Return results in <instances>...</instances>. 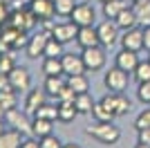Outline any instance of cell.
I'll return each instance as SVG.
<instances>
[{
	"label": "cell",
	"instance_id": "1",
	"mask_svg": "<svg viewBox=\"0 0 150 148\" xmlns=\"http://www.w3.org/2000/svg\"><path fill=\"white\" fill-rule=\"evenodd\" d=\"M85 135L96 139V142L103 144V146H114V144L121 139V130L114 126V121H110V123L96 121L94 126H90V128L85 130Z\"/></svg>",
	"mask_w": 150,
	"mask_h": 148
},
{
	"label": "cell",
	"instance_id": "2",
	"mask_svg": "<svg viewBox=\"0 0 150 148\" xmlns=\"http://www.w3.org/2000/svg\"><path fill=\"white\" fill-rule=\"evenodd\" d=\"M81 58L85 63V70L88 72H101L108 63V56H105V47L103 45H94V47H85L81 52Z\"/></svg>",
	"mask_w": 150,
	"mask_h": 148
},
{
	"label": "cell",
	"instance_id": "3",
	"mask_svg": "<svg viewBox=\"0 0 150 148\" xmlns=\"http://www.w3.org/2000/svg\"><path fill=\"white\" fill-rule=\"evenodd\" d=\"M130 83V72H123L121 68H110L103 76V85L108 88V92H125V88Z\"/></svg>",
	"mask_w": 150,
	"mask_h": 148
},
{
	"label": "cell",
	"instance_id": "4",
	"mask_svg": "<svg viewBox=\"0 0 150 148\" xmlns=\"http://www.w3.org/2000/svg\"><path fill=\"white\" fill-rule=\"evenodd\" d=\"M96 34H99V43L103 45V47H112L114 43H119V38H121L119 25L114 23V20H110V18H105L103 23L96 25Z\"/></svg>",
	"mask_w": 150,
	"mask_h": 148
},
{
	"label": "cell",
	"instance_id": "5",
	"mask_svg": "<svg viewBox=\"0 0 150 148\" xmlns=\"http://www.w3.org/2000/svg\"><path fill=\"white\" fill-rule=\"evenodd\" d=\"M72 23L76 25V27H88V25H94V20H96V9H94L92 2H76L74 11H72Z\"/></svg>",
	"mask_w": 150,
	"mask_h": 148
},
{
	"label": "cell",
	"instance_id": "6",
	"mask_svg": "<svg viewBox=\"0 0 150 148\" xmlns=\"http://www.w3.org/2000/svg\"><path fill=\"white\" fill-rule=\"evenodd\" d=\"M7 76H9V85H11L13 92H29L31 90V74L27 68L16 65Z\"/></svg>",
	"mask_w": 150,
	"mask_h": 148
},
{
	"label": "cell",
	"instance_id": "7",
	"mask_svg": "<svg viewBox=\"0 0 150 148\" xmlns=\"http://www.w3.org/2000/svg\"><path fill=\"white\" fill-rule=\"evenodd\" d=\"M7 25H11V27H16V29H23V31H31L38 25V20H36V16H34L29 9H16V11L9 14Z\"/></svg>",
	"mask_w": 150,
	"mask_h": 148
},
{
	"label": "cell",
	"instance_id": "8",
	"mask_svg": "<svg viewBox=\"0 0 150 148\" xmlns=\"http://www.w3.org/2000/svg\"><path fill=\"white\" fill-rule=\"evenodd\" d=\"M101 101H103L117 117H123V115H128V110H130V99L125 97L123 92H108Z\"/></svg>",
	"mask_w": 150,
	"mask_h": 148
},
{
	"label": "cell",
	"instance_id": "9",
	"mask_svg": "<svg viewBox=\"0 0 150 148\" xmlns=\"http://www.w3.org/2000/svg\"><path fill=\"white\" fill-rule=\"evenodd\" d=\"M50 36H52V34H50V31H45V29H40V31H36L34 36H29L27 47H25L27 58H38V56H43L45 54V45H47Z\"/></svg>",
	"mask_w": 150,
	"mask_h": 148
},
{
	"label": "cell",
	"instance_id": "10",
	"mask_svg": "<svg viewBox=\"0 0 150 148\" xmlns=\"http://www.w3.org/2000/svg\"><path fill=\"white\" fill-rule=\"evenodd\" d=\"M119 43L123 49H130V52H141L144 49V29L141 27H132V29H125L121 34Z\"/></svg>",
	"mask_w": 150,
	"mask_h": 148
},
{
	"label": "cell",
	"instance_id": "11",
	"mask_svg": "<svg viewBox=\"0 0 150 148\" xmlns=\"http://www.w3.org/2000/svg\"><path fill=\"white\" fill-rule=\"evenodd\" d=\"M34 16H36L38 23H43V20H52L56 16V9H54V0H29V5H27Z\"/></svg>",
	"mask_w": 150,
	"mask_h": 148
},
{
	"label": "cell",
	"instance_id": "12",
	"mask_svg": "<svg viewBox=\"0 0 150 148\" xmlns=\"http://www.w3.org/2000/svg\"><path fill=\"white\" fill-rule=\"evenodd\" d=\"M52 36L56 38V41H61L63 45L65 43H72V41H76V34H79V27H76L72 20H67V23H56L54 27H52L50 31Z\"/></svg>",
	"mask_w": 150,
	"mask_h": 148
},
{
	"label": "cell",
	"instance_id": "13",
	"mask_svg": "<svg viewBox=\"0 0 150 148\" xmlns=\"http://www.w3.org/2000/svg\"><path fill=\"white\" fill-rule=\"evenodd\" d=\"M63 74L65 76H74V74H85V63H83L81 54H63Z\"/></svg>",
	"mask_w": 150,
	"mask_h": 148
},
{
	"label": "cell",
	"instance_id": "14",
	"mask_svg": "<svg viewBox=\"0 0 150 148\" xmlns=\"http://www.w3.org/2000/svg\"><path fill=\"white\" fill-rule=\"evenodd\" d=\"M114 65L117 68H121L123 72H134V68L139 65V52H130V49H123L121 47V52L117 56H114Z\"/></svg>",
	"mask_w": 150,
	"mask_h": 148
},
{
	"label": "cell",
	"instance_id": "15",
	"mask_svg": "<svg viewBox=\"0 0 150 148\" xmlns=\"http://www.w3.org/2000/svg\"><path fill=\"white\" fill-rule=\"evenodd\" d=\"M45 103H47V92L34 88V90H29L27 97H25V112L27 115H34V112H36L40 105H45Z\"/></svg>",
	"mask_w": 150,
	"mask_h": 148
},
{
	"label": "cell",
	"instance_id": "16",
	"mask_svg": "<svg viewBox=\"0 0 150 148\" xmlns=\"http://www.w3.org/2000/svg\"><path fill=\"white\" fill-rule=\"evenodd\" d=\"M76 43H79V47H81V49L94 47V45H101V43H99V34H96V27H94V25H88V27H79Z\"/></svg>",
	"mask_w": 150,
	"mask_h": 148
},
{
	"label": "cell",
	"instance_id": "17",
	"mask_svg": "<svg viewBox=\"0 0 150 148\" xmlns=\"http://www.w3.org/2000/svg\"><path fill=\"white\" fill-rule=\"evenodd\" d=\"M5 119H7V123H11V128H16V130H20V132H29L31 130V121L27 119V112H20V110H9L5 115Z\"/></svg>",
	"mask_w": 150,
	"mask_h": 148
},
{
	"label": "cell",
	"instance_id": "18",
	"mask_svg": "<svg viewBox=\"0 0 150 148\" xmlns=\"http://www.w3.org/2000/svg\"><path fill=\"white\" fill-rule=\"evenodd\" d=\"M65 85H67V76H65V74H58V76H45L43 90L47 92V97H54V99H56Z\"/></svg>",
	"mask_w": 150,
	"mask_h": 148
},
{
	"label": "cell",
	"instance_id": "19",
	"mask_svg": "<svg viewBox=\"0 0 150 148\" xmlns=\"http://www.w3.org/2000/svg\"><path fill=\"white\" fill-rule=\"evenodd\" d=\"M114 23L119 25L121 31L132 29V27H139V18H137V14H134V9H132V7H125L123 11L117 16V20H114Z\"/></svg>",
	"mask_w": 150,
	"mask_h": 148
},
{
	"label": "cell",
	"instance_id": "20",
	"mask_svg": "<svg viewBox=\"0 0 150 148\" xmlns=\"http://www.w3.org/2000/svg\"><path fill=\"white\" fill-rule=\"evenodd\" d=\"M52 123L50 119H40V117H34L31 119V137H36V139H43V137L52 135Z\"/></svg>",
	"mask_w": 150,
	"mask_h": 148
},
{
	"label": "cell",
	"instance_id": "21",
	"mask_svg": "<svg viewBox=\"0 0 150 148\" xmlns=\"http://www.w3.org/2000/svg\"><path fill=\"white\" fill-rule=\"evenodd\" d=\"M76 117H79V110H76L74 101H58V121L72 123Z\"/></svg>",
	"mask_w": 150,
	"mask_h": 148
},
{
	"label": "cell",
	"instance_id": "22",
	"mask_svg": "<svg viewBox=\"0 0 150 148\" xmlns=\"http://www.w3.org/2000/svg\"><path fill=\"white\" fill-rule=\"evenodd\" d=\"M20 144H23V132L16 128L5 130L0 135V148H20Z\"/></svg>",
	"mask_w": 150,
	"mask_h": 148
},
{
	"label": "cell",
	"instance_id": "23",
	"mask_svg": "<svg viewBox=\"0 0 150 148\" xmlns=\"http://www.w3.org/2000/svg\"><path fill=\"white\" fill-rule=\"evenodd\" d=\"M92 119H94V121L110 123V121H114V119H117V115H114V112L110 110L103 101H96V103H94V108H92Z\"/></svg>",
	"mask_w": 150,
	"mask_h": 148
},
{
	"label": "cell",
	"instance_id": "24",
	"mask_svg": "<svg viewBox=\"0 0 150 148\" xmlns=\"http://www.w3.org/2000/svg\"><path fill=\"white\" fill-rule=\"evenodd\" d=\"M94 103H96V101L92 99L90 92H81V94L74 97V105H76V110H79V115H92Z\"/></svg>",
	"mask_w": 150,
	"mask_h": 148
},
{
	"label": "cell",
	"instance_id": "25",
	"mask_svg": "<svg viewBox=\"0 0 150 148\" xmlns=\"http://www.w3.org/2000/svg\"><path fill=\"white\" fill-rule=\"evenodd\" d=\"M128 5V0H110V2H103V16L110 20H117V16H119L121 11H123Z\"/></svg>",
	"mask_w": 150,
	"mask_h": 148
},
{
	"label": "cell",
	"instance_id": "26",
	"mask_svg": "<svg viewBox=\"0 0 150 148\" xmlns=\"http://www.w3.org/2000/svg\"><path fill=\"white\" fill-rule=\"evenodd\" d=\"M43 74L45 76H58L63 74V61L56 56H45L43 58Z\"/></svg>",
	"mask_w": 150,
	"mask_h": 148
},
{
	"label": "cell",
	"instance_id": "27",
	"mask_svg": "<svg viewBox=\"0 0 150 148\" xmlns=\"http://www.w3.org/2000/svg\"><path fill=\"white\" fill-rule=\"evenodd\" d=\"M132 9L139 18V25L150 27V0H141V2H132Z\"/></svg>",
	"mask_w": 150,
	"mask_h": 148
},
{
	"label": "cell",
	"instance_id": "28",
	"mask_svg": "<svg viewBox=\"0 0 150 148\" xmlns=\"http://www.w3.org/2000/svg\"><path fill=\"white\" fill-rule=\"evenodd\" d=\"M67 85L72 88L76 94L90 92V79L85 76V74H74V76H67Z\"/></svg>",
	"mask_w": 150,
	"mask_h": 148
},
{
	"label": "cell",
	"instance_id": "29",
	"mask_svg": "<svg viewBox=\"0 0 150 148\" xmlns=\"http://www.w3.org/2000/svg\"><path fill=\"white\" fill-rule=\"evenodd\" d=\"M76 7V0H54V9H56V16L61 18H69L72 11Z\"/></svg>",
	"mask_w": 150,
	"mask_h": 148
},
{
	"label": "cell",
	"instance_id": "30",
	"mask_svg": "<svg viewBox=\"0 0 150 148\" xmlns=\"http://www.w3.org/2000/svg\"><path fill=\"white\" fill-rule=\"evenodd\" d=\"M0 105L5 108V112L13 110V108L18 105V97H16V92H13L11 88H9V90H2V92H0Z\"/></svg>",
	"mask_w": 150,
	"mask_h": 148
},
{
	"label": "cell",
	"instance_id": "31",
	"mask_svg": "<svg viewBox=\"0 0 150 148\" xmlns=\"http://www.w3.org/2000/svg\"><path fill=\"white\" fill-rule=\"evenodd\" d=\"M132 79L137 83H144V81H150V58L148 61H139V65L132 72Z\"/></svg>",
	"mask_w": 150,
	"mask_h": 148
},
{
	"label": "cell",
	"instance_id": "32",
	"mask_svg": "<svg viewBox=\"0 0 150 148\" xmlns=\"http://www.w3.org/2000/svg\"><path fill=\"white\" fill-rule=\"evenodd\" d=\"M34 117H40V119H50V121H56V119H58V103H56V105H52V103L40 105V108L34 112Z\"/></svg>",
	"mask_w": 150,
	"mask_h": 148
},
{
	"label": "cell",
	"instance_id": "33",
	"mask_svg": "<svg viewBox=\"0 0 150 148\" xmlns=\"http://www.w3.org/2000/svg\"><path fill=\"white\" fill-rule=\"evenodd\" d=\"M63 54H65V52H63V43L56 41L54 36H50V41L45 45V54L43 56H56V58H61Z\"/></svg>",
	"mask_w": 150,
	"mask_h": 148
},
{
	"label": "cell",
	"instance_id": "34",
	"mask_svg": "<svg viewBox=\"0 0 150 148\" xmlns=\"http://www.w3.org/2000/svg\"><path fill=\"white\" fill-rule=\"evenodd\" d=\"M13 68H16V58L11 56V52L0 54V74H9Z\"/></svg>",
	"mask_w": 150,
	"mask_h": 148
},
{
	"label": "cell",
	"instance_id": "35",
	"mask_svg": "<svg viewBox=\"0 0 150 148\" xmlns=\"http://www.w3.org/2000/svg\"><path fill=\"white\" fill-rule=\"evenodd\" d=\"M137 99L141 103L150 105V81H144V83H137Z\"/></svg>",
	"mask_w": 150,
	"mask_h": 148
},
{
	"label": "cell",
	"instance_id": "36",
	"mask_svg": "<svg viewBox=\"0 0 150 148\" xmlns=\"http://www.w3.org/2000/svg\"><path fill=\"white\" fill-rule=\"evenodd\" d=\"M134 128H137V130L150 128V108H148V110H141L137 115V119H134Z\"/></svg>",
	"mask_w": 150,
	"mask_h": 148
},
{
	"label": "cell",
	"instance_id": "37",
	"mask_svg": "<svg viewBox=\"0 0 150 148\" xmlns=\"http://www.w3.org/2000/svg\"><path fill=\"white\" fill-rule=\"evenodd\" d=\"M38 142H40V148H63V142L54 135V132L47 135V137H43V139H38Z\"/></svg>",
	"mask_w": 150,
	"mask_h": 148
},
{
	"label": "cell",
	"instance_id": "38",
	"mask_svg": "<svg viewBox=\"0 0 150 148\" xmlns=\"http://www.w3.org/2000/svg\"><path fill=\"white\" fill-rule=\"evenodd\" d=\"M74 97H76V92H74L69 85H65V88L61 90V94L56 97V101H74Z\"/></svg>",
	"mask_w": 150,
	"mask_h": 148
},
{
	"label": "cell",
	"instance_id": "39",
	"mask_svg": "<svg viewBox=\"0 0 150 148\" xmlns=\"http://www.w3.org/2000/svg\"><path fill=\"white\" fill-rule=\"evenodd\" d=\"M9 14H11V11L7 9V2H2V0H0V29L7 25V20H9Z\"/></svg>",
	"mask_w": 150,
	"mask_h": 148
},
{
	"label": "cell",
	"instance_id": "40",
	"mask_svg": "<svg viewBox=\"0 0 150 148\" xmlns=\"http://www.w3.org/2000/svg\"><path fill=\"white\" fill-rule=\"evenodd\" d=\"M137 135H139V142H141V144H148V146H150V128L137 130Z\"/></svg>",
	"mask_w": 150,
	"mask_h": 148
},
{
	"label": "cell",
	"instance_id": "41",
	"mask_svg": "<svg viewBox=\"0 0 150 148\" xmlns=\"http://www.w3.org/2000/svg\"><path fill=\"white\" fill-rule=\"evenodd\" d=\"M20 148H40V142H38L36 137H34V139H23Z\"/></svg>",
	"mask_w": 150,
	"mask_h": 148
},
{
	"label": "cell",
	"instance_id": "42",
	"mask_svg": "<svg viewBox=\"0 0 150 148\" xmlns=\"http://www.w3.org/2000/svg\"><path fill=\"white\" fill-rule=\"evenodd\" d=\"M9 76H7V74H0V92H2V90H9Z\"/></svg>",
	"mask_w": 150,
	"mask_h": 148
},
{
	"label": "cell",
	"instance_id": "43",
	"mask_svg": "<svg viewBox=\"0 0 150 148\" xmlns=\"http://www.w3.org/2000/svg\"><path fill=\"white\" fill-rule=\"evenodd\" d=\"M144 47L150 49V27H144Z\"/></svg>",
	"mask_w": 150,
	"mask_h": 148
},
{
	"label": "cell",
	"instance_id": "44",
	"mask_svg": "<svg viewBox=\"0 0 150 148\" xmlns=\"http://www.w3.org/2000/svg\"><path fill=\"white\" fill-rule=\"evenodd\" d=\"M63 148H81L79 144H74V142H69V144H63Z\"/></svg>",
	"mask_w": 150,
	"mask_h": 148
},
{
	"label": "cell",
	"instance_id": "45",
	"mask_svg": "<svg viewBox=\"0 0 150 148\" xmlns=\"http://www.w3.org/2000/svg\"><path fill=\"white\" fill-rule=\"evenodd\" d=\"M5 130H7V128H5V119H0V135H2Z\"/></svg>",
	"mask_w": 150,
	"mask_h": 148
},
{
	"label": "cell",
	"instance_id": "46",
	"mask_svg": "<svg viewBox=\"0 0 150 148\" xmlns=\"http://www.w3.org/2000/svg\"><path fill=\"white\" fill-rule=\"evenodd\" d=\"M134 148H150V146H148V144H141V142H139V144H137Z\"/></svg>",
	"mask_w": 150,
	"mask_h": 148
},
{
	"label": "cell",
	"instance_id": "47",
	"mask_svg": "<svg viewBox=\"0 0 150 148\" xmlns=\"http://www.w3.org/2000/svg\"><path fill=\"white\" fill-rule=\"evenodd\" d=\"M99 2H110V0H99Z\"/></svg>",
	"mask_w": 150,
	"mask_h": 148
},
{
	"label": "cell",
	"instance_id": "48",
	"mask_svg": "<svg viewBox=\"0 0 150 148\" xmlns=\"http://www.w3.org/2000/svg\"><path fill=\"white\" fill-rule=\"evenodd\" d=\"M132 2H141V0H132Z\"/></svg>",
	"mask_w": 150,
	"mask_h": 148
},
{
	"label": "cell",
	"instance_id": "49",
	"mask_svg": "<svg viewBox=\"0 0 150 148\" xmlns=\"http://www.w3.org/2000/svg\"><path fill=\"white\" fill-rule=\"evenodd\" d=\"M148 58H150V56H148Z\"/></svg>",
	"mask_w": 150,
	"mask_h": 148
}]
</instances>
